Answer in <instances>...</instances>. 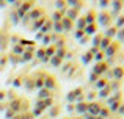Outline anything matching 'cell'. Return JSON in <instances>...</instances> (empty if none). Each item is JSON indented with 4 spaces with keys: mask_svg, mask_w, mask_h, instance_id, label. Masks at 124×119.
Listing matches in <instances>:
<instances>
[{
    "mask_svg": "<svg viewBox=\"0 0 124 119\" xmlns=\"http://www.w3.org/2000/svg\"><path fill=\"white\" fill-rule=\"evenodd\" d=\"M76 110L79 111V113H85V111H88V105L86 104H79L76 107Z\"/></svg>",
    "mask_w": 124,
    "mask_h": 119,
    "instance_id": "cell-1",
    "label": "cell"
},
{
    "mask_svg": "<svg viewBox=\"0 0 124 119\" xmlns=\"http://www.w3.org/2000/svg\"><path fill=\"white\" fill-rule=\"evenodd\" d=\"M46 86H49V88H54V86H55L54 80H52V78H46Z\"/></svg>",
    "mask_w": 124,
    "mask_h": 119,
    "instance_id": "cell-2",
    "label": "cell"
}]
</instances>
